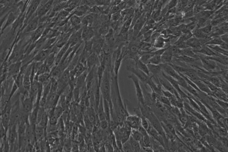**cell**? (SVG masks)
<instances>
[{
    "instance_id": "1",
    "label": "cell",
    "mask_w": 228,
    "mask_h": 152,
    "mask_svg": "<svg viewBox=\"0 0 228 152\" xmlns=\"http://www.w3.org/2000/svg\"><path fill=\"white\" fill-rule=\"evenodd\" d=\"M126 69L127 71L130 72L132 74L136 76L139 80L144 83L145 84L150 85L151 83L153 81V76H148L145 73L142 71H141L136 67H133L131 65H127L126 66Z\"/></svg>"
},
{
    "instance_id": "2",
    "label": "cell",
    "mask_w": 228,
    "mask_h": 152,
    "mask_svg": "<svg viewBox=\"0 0 228 152\" xmlns=\"http://www.w3.org/2000/svg\"><path fill=\"white\" fill-rule=\"evenodd\" d=\"M128 78L132 80L134 84L135 88H136V95L137 98L138 102L139 105H146L145 99H144L143 90L140 85V82H139V80L136 76L133 74L128 76Z\"/></svg>"
},
{
    "instance_id": "3",
    "label": "cell",
    "mask_w": 228,
    "mask_h": 152,
    "mask_svg": "<svg viewBox=\"0 0 228 152\" xmlns=\"http://www.w3.org/2000/svg\"><path fill=\"white\" fill-rule=\"evenodd\" d=\"M11 102L9 101L7 105L5 107L3 112L1 116V122L4 127L7 133L8 130L9 124L10 120L11 111L12 109Z\"/></svg>"
},
{
    "instance_id": "4",
    "label": "cell",
    "mask_w": 228,
    "mask_h": 152,
    "mask_svg": "<svg viewBox=\"0 0 228 152\" xmlns=\"http://www.w3.org/2000/svg\"><path fill=\"white\" fill-rule=\"evenodd\" d=\"M39 18L37 16L36 14L30 20L27 24L26 25L24 28L23 29L21 32L23 35L31 33L35 31L39 25Z\"/></svg>"
},
{
    "instance_id": "5",
    "label": "cell",
    "mask_w": 228,
    "mask_h": 152,
    "mask_svg": "<svg viewBox=\"0 0 228 152\" xmlns=\"http://www.w3.org/2000/svg\"><path fill=\"white\" fill-rule=\"evenodd\" d=\"M34 106V103L32 99L28 96L23 95L21 103V111L27 114H30L32 111Z\"/></svg>"
},
{
    "instance_id": "6",
    "label": "cell",
    "mask_w": 228,
    "mask_h": 152,
    "mask_svg": "<svg viewBox=\"0 0 228 152\" xmlns=\"http://www.w3.org/2000/svg\"><path fill=\"white\" fill-rule=\"evenodd\" d=\"M198 55L203 67L206 71H209L210 72H212L213 71L214 72L216 70L218 69V66L216 62L209 60L204 55Z\"/></svg>"
},
{
    "instance_id": "7",
    "label": "cell",
    "mask_w": 228,
    "mask_h": 152,
    "mask_svg": "<svg viewBox=\"0 0 228 152\" xmlns=\"http://www.w3.org/2000/svg\"><path fill=\"white\" fill-rule=\"evenodd\" d=\"M125 122L132 129L138 130L141 126V119L137 116L129 115L126 118Z\"/></svg>"
},
{
    "instance_id": "8",
    "label": "cell",
    "mask_w": 228,
    "mask_h": 152,
    "mask_svg": "<svg viewBox=\"0 0 228 152\" xmlns=\"http://www.w3.org/2000/svg\"><path fill=\"white\" fill-rule=\"evenodd\" d=\"M158 81L161 86H162L163 87H164V88L166 89L167 91L170 92L171 93L174 95L177 99L178 101H182V100L183 101L182 99L181 98V97H180L177 92L174 88L172 86L170 83L166 79H165L164 77L160 78L158 77Z\"/></svg>"
},
{
    "instance_id": "9",
    "label": "cell",
    "mask_w": 228,
    "mask_h": 152,
    "mask_svg": "<svg viewBox=\"0 0 228 152\" xmlns=\"http://www.w3.org/2000/svg\"><path fill=\"white\" fill-rule=\"evenodd\" d=\"M100 65L99 57L97 54L92 52L88 57L86 61V67L88 72H89L94 67H98Z\"/></svg>"
},
{
    "instance_id": "10",
    "label": "cell",
    "mask_w": 228,
    "mask_h": 152,
    "mask_svg": "<svg viewBox=\"0 0 228 152\" xmlns=\"http://www.w3.org/2000/svg\"><path fill=\"white\" fill-rule=\"evenodd\" d=\"M46 27H47V26L46 24H42L39 25V27L37 28L36 30L35 31L31 33V40L32 43H35L42 37Z\"/></svg>"
},
{
    "instance_id": "11",
    "label": "cell",
    "mask_w": 228,
    "mask_h": 152,
    "mask_svg": "<svg viewBox=\"0 0 228 152\" xmlns=\"http://www.w3.org/2000/svg\"><path fill=\"white\" fill-rule=\"evenodd\" d=\"M160 66L164 73L168 76L172 77L173 78L175 79L176 80H177L179 76V74L169 64H161Z\"/></svg>"
},
{
    "instance_id": "12",
    "label": "cell",
    "mask_w": 228,
    "mask_h": 152,
    "mask_svg": "<svg viewBox=\"0 0 228 152\" xmlns=\"http://www.w3.org/2000/svg\"><path fill=\"white\" fill-rule=\"evenodd\" d=\"M193 82L196 85L198 88L199 89L202 93L205 94L207 96H210V97L215 98L214 94L211 91L207 86V85L202 80Z\"/></svg>"
},
{
    "instance_id": "13",
    "label": "cell",
    "mask_w": 228,
    "mask_h": 152,
    "mask_svg": "<svg viewBox=\"0 0 228 152\" xmlns=\"http://www.w3.org/2000/svg\"><path fill=\"white\" fill-rule=\"evenodd\" d=\"M52 49L42 50L39 51L33 58L34 62H44L46 60L50 54L51 52Z\"/></svg>"
},
{
    "instance_id": "14",
    "label": "cell",
    "mask_w": 228,
    "mask_h": 152,
    "mask_svg": "<svg viewBox=\"0 0 228 152\" xmlns=\"http://www.w3.org/2000/svg\"><path fill=\"white\" fill-rule=\"evenodd\" d=\"M22 65L21 61H18L12 64L8 68L9 75L13 78L17 76L20 73Z\"/></svg>"
},
{
    "instance_id": "15",
    "label": "cell",
    "mask_w": 228,
    "mask_h": 152,
    "mask_svg": "<svg viewBox=\"0 0 228 152\" xmlns=\"http://www.w3.org/2000/svg\"><path fill=\"white\" fill-rule=\"evenodd\" d=\"M18 16L16 13L14 12L10 11V12H9L6 20V22L3 27L2 29V32L3 33L4 31L6 29L7 27L10 26L11 25H13V24L14 23L15 21L17 19Z\"/></svg>"
},
{
    "instance_id": "16",
    "label": "cell",
    "mask_w": 228,
    "mask_h": 152,
    "mask_svg": "<svg viewBox=\"0 0 228 152\" xmlns=\"http://www.w3.org/2000/svg\"><path fill=\"white\" fill-rule=\"evenodd\" d=\"M104 42V41L103 40V39L101 38L95 40H94L92 49V52L97 54L98 55L102 51Z\"/></svg>"
},
{
    "instance_id": "17",
    "label": "cell",
    "mask_w": 228,
    "mask_h": 152,
    "mask_svg": "<svg viewBox=\"0 0 228 152\" xmlns=\"http://www.w3.org/2000/svg\"><path fill=\"white\" fill-rule=\"evenodd\" d=\"M183 74L187 77L189 79L192 81L199 80H201L198 75L197 72L196 71V70L193 68H188L185 72Z\"/></svg>"
},
{
    "instance_id": "18",
    "label": "cell",
    "mask_w": 228,
    "mask_h": 152,
    "mask_svg": "<svg viewBox=\"0 0 228 152\" xmlns=\"http://www.w3.org/2000/svg\"><path fill=\"white\" fill-rule=\"evenodd\" d=\"M170 37L168 39H165V38H164L161 36L158 37L153 43L155 48L160 49L165 48L166 44L170 42Z\"/></svg>"
},
{
    "instance_id": "19",
    "label": "cell",
    "mask_w": 228,
    "mask_h": 152,
    "mask_svg": "<svg viewBox=\"0 0 228 152\" xmlns=\"http://www.w3.org/2000/svg\"><path fill=\"white\" fill-rule=\"evenodd\" d=\"M96 113L97 116L100 121L103 120H106L105 113L104 109L103 99L102 96L101 97L100 103H99Z\"/></svg>"
},
{
    "instance_id": "20",
    "label": "cell",
    "mask_w": 228,
    "mask_h": 152,
    "mask_svg": "<svg viewBox=\"0 0 228 152\" xmlns=\"http://www.w3.org/2000/svg\"><path fill=\"white\" fill-rule=\"evenodd\" d=\"M170 47L161 56V64H169L173 63V56L169 49Z\"/></svg>"
},
{
    "instance_id": "21",
    "label": "cell",
    "mask_w": 228,
    "mask_h": 152,
    "mask_svg": "<svg viewBox=\"0 0 228 152\" xmlns=\"http://www.w3.org/2000/svg\"><path fill=\"white\" fill-rule=\"evenodd\" d=\"M147 66L149 72L150 73H152L153 74V76L154 77H158L159 75L161 73L162 70L161 67H160V65H156L149 64H147Z\"/></svg>"
},
{
    "instance_id": "22",
    "label": "cell",
    "mask_w": 228,
    "mask_h": 152,
    "mask_svg": "<svg viewBox=\"0 0 228 152\" xmlns=\"http://www.w3.org/2000/svg\"><path fill=\"white\" fill-rule=\"evenodd\" d=\"M186 43L189 48L193 49L201 47L202 45L201 43L200 40L193 36L185 42Z\"/></svg>"
},
{
    "instance_id": "23",
    "label": "cell",
    "mask_w": 228,
    "mask_h": 152,
    "mask_svg": "<svg viewBox=\"0 0 228 152\" xmlns=\"http://www.w3.org/2000/svg\"><path fill=\"white\" fill-rule=\"evenodd\" d=\"M180 55L186 56L194 58L195 59H199L198 55L195 53L191 48H187L184 49L180 50Z\"/></svg>"
},
{
    "instance_id": "24",
    "label": "cell",
    "mask_w": 228,
    "mask_h": 152,
    "mask_svg": "<svg viewBox=\"0 0 228 152\" xmlns=\"http://www.w3.org/2000/svg\"><path fill=\"white\" fill-rule=\"evenodd\" d=\"M197 53L202 54L204 56L209 57L217 55H218L216 54L214 51L211 49L208 46L204 45H202V48Z\"/></svg>"
},
{
    "instance_id": "25",
    "label": "cell",
    "mask_w": 228,
    "mask_h": 152,
    "mask_svg": "<svg viewBox=\"0 0 228 152\" xmlns=\"http://www.w3.org/2000/svg\"><path fill=\"white\" fill-rule=\"evenodd\" d=\"M89 7L85 5H83L81 6L77 7L75 10L74 14H73L79 17L83 16L86 13L88 12V11L89 10Z\"/></svg>"
},
{
    "instance_id": "26",
    "label": "cell",
    "mask_w": 228,
    "mask_h": 152,
    "mask_svg": "<svg viewBox=\"0 0 228 152\" xmlns=\"http://www.w3.org/2000/svg\"><path fill=\"white\" fill-rule=\"evenodd\" d=\"M56 57V54L51 52L46 59V60L44 62L46 65L51 70V68H52L53 65L55 64Z\"/></svg>"
},
{
    "instance_id": "27",
    "label": "cell",
    "mask_w": 228,
    "mask_h": 152,
    "mask_svg": "<svg viewBox=\"0 0 228 152\" xmlns=\"http://www.w3.org/2000/svg\"><path fill=\"white\" fill-rule=\"evenodd\" d=\"M51 79V76L50 72H46L39 75L36 77H35L34 80H36L39 83L43 84L45 83L48 82Z\"/></svg>"
},
{
    "instance_id": "28",
    "label": "cell",
    "mask_w": 228,
    "mask_h": 152,
    "mask_svg": "<svg viewBox=\"0 0 228 152\" xmlns=\"http://www.w3.org/2000/svg\"><path fill=\"white\" fill-rule=\"evenodd\" d=\"M46 130L44 128L39 126H36L35 129V134L37 141H41L45 137Z\"/></svg>"
},
{
    "instance_id": "29",
    "label": "cell",
    "mask_w": 228,
    "mask_h": 152,
    "mask_svg": "<svg viewBox=\"0 0 228 152\" xmlns=\"http://www.w3.org/2000/svg\"><path fill=\"white\" fill-rule=\"evenodd\" d=\"M176 59H177L180 61L183 62L186 64H194L195 63H197L199 59H195L194 58L189 57L186 56L185 55H180L179 56L175 57Z\"/></svg>"
},
{
    "instance_id": "30",
    "label": "cell",
    "mask_w": 228,
    "mask_h": 152,
    "mask_svg": "<svg viewBox=\"0 0 228 152\" xmlns=\"http://www.w3.org/2000/svg\"><path fill=\"white\" fill-rule=\"evenodd\" d=\"M136 67L137 68L142 71L143 72H144L148 76H150V72H149V69H148V67H147L146 64H144L143 62L140 61V60H138L136 61Z\"/></svg>"
},
{
    "instance_id": "31",
    "label": "cell",
    "mask_w": 228,
    "mask_h": 152,
    "mask_svg": "<svg viewBox=\"0 0 228 152\" xmlns=\"http://www.w3.org/2000/svg\"><path fill=\"white\" fill-rule=\"evenodd\" d=\"M132 17L124 23L121 29L120 32L121 35H125L128 32L132 25Z\"/></svg>"
},
{
    "instance_id": "32",
    "label": "cell",
    "mask_w": 228,
    "mask_h": 152,
    "mask_svg": "<svg viewBox=\"0 0 228 152\" xmlns=\"http://www.w3.org/2000/svg\"><path fill=\"white\" fill-rule=\"evenodd\" d=\"M222 41L221 40L219 36L212 37L211 39L205 43L206 46H219Z\"/></svg>"
},
{
    "instance_id": "33",
    "label": "cell",
    "mask_w": 228,
    "mask_h": 152,
    "mask_svg": "<svg viewBox=\"0 0 228 152\" xmlns=\"http://www.w3.org/2000/svg\"><path fill=\"white\" fill-rule=\"evenodd\" d=\"M131 147L134 152H140V144L138 142L134 140L132 137L130 138L128 140Z\"/></svg>"
},
{
    "instance_id": "34",
    "label": "cell",
    "mask_w": 228,
    "mask_h": 152,
    "mask_svg": "<svg viewBox=\"0 0 228 152\" xmlns=\"http://www.w3.org/2000/svg\"><path fill=\"white\" fill-rule=\"evenodd\" d=\"M131 137L135 141L140 143V144H141L143 137L138 130L132 129Z\"/></svg>"
},
{
    "instance_id": "35",
    "label": "cell",
    "mask_w": 228,
    "mask_h": 152,
    "mask_svg": "<svg viewBox=\"0 0 228 152\" xmlns=\"http://www.w3.org/2000/svg\"><path fill=\"white\" fill-rule=\"evenodd\" d=\"M70 22L73 27H79L81 24L82 20L80 17L77 16L75 14H73L70 17Z\"/></svg>"
},
{
    "instance_id": "36",
    "label": "cell",
    "mask_w": 228,
    "mask_h": 152,
    "mask_svg": "<svg viewBox=\"0 0 228 152\" xmlns=\"http://www.w3.org/2000/svg\"><path fill=\"white\" fill-rule=\"evenodd\" d=\"M169 64L178 73L183 74L185 72L188 68H185L183 66L178 65L176 64L173 63Z\"/></svg>"
},
{
    "instance_id": "37",
    "label": "cell",
    "mask_w": 228,
    "mask_h": 152,
    "mask_svg": "<svg viewBox=\"0 0 228 152\" xmlns=\"http://www.w3.org/2000/svg\"><path fill=\"white\" fill-rule=\"evenodd\" d=\"M94 18L92 14H88L84 17L83 20H82V23L84 26L89 27L90 25L92 24L94 22Z\"/></svg>"
},
{
    "instance_id": "38",
    "label": "cell",
    "mask_w": 228,
    "mask_h": 152,
    "mask_svg": "<svg viewBox=\"0 0 228 152\" xmlns=\"http://www.w3.org/2000/svg\"><path fill=\"white\" fill-rule=\"evenodd\" d=\"M149 64L156 65H159L161 64V56L154 55L151 58L150 60L149 61Z\"/></svg>"
},
{
    "instance_id": "39",
    "label": "cell",
    "mask_w": 228,
    "mask_h": 152,
    "mask_svg": "<svg viewBox=\"0 0 228 152\" xmlns=\"http://www.w3.org/2000/svg\"><path fill=\"white\" fill-rule=\"evenodd\" d=\"M151 143H152V142H151L150 137L149 134L143 137L141 144L145 147L147 148L150 147Z\"/></svg>"
},
{
    "instance_id": "40",
    "label": "cell",
    "mask_w": 228,
    "mask_h": 152,
    "mask_svg": "<svg viewBox=\"0 0 228 152\" xmlns=\"http://www.w3.org/2000/svg\"><path fill=\"white\" fill-rule=\"evenodd\" d=\"M212 28H213V27H212L210 24H209L207 25L206 26L202 27L200 28L199 29L204 34L209 36V35L211 33Z\"/></svg>"
},
{
    "instance_id": "41",
    "label": "cell",
    "mask_w": 228,
    "mask_h": 152,
    "mask_svg": "<svg viewBox=\"0 0 228 152\" xmlns=\"http://www.w3.org/2000/svg\"><path fill=\"white\" fill-rule=\"evenodd\" d=\"M213 98H214V100L221 107V108H222V109H224L225 110H227V102L224 101H223L220 100L219 99L215 98L214 97Z\"/></svg>"
},
{
    "instance_id": "42",
    "label": "cell",
    "mask_w": 228,
    "mask_h": 152,
    "mask_svg": "<svg viewBox=\"0 0 228 152\" xmlns=\"http://www.w3.org/2000/svg\"><path fill=\"white\" fill-rule=\"evenodd\" d=\"M109 27L108 25L106 24L103 25L102 26L101 28L99 30V32L101 35H104L105 36L106 35L108 34V32L109 30Z\"/></svg>"
},
{
    "instance_id": "43",
    "label": "cell",
    "mask_w": 228,
    "mask_h": 152,
    "mask_svg": "<svg viewBox=\"0 0 228 152\" xmlns=\"http://www.w3.org/2000/svg\"><path fill=\"white\" fill-rule=\"evenodd\" d=\"M177 81L180 86H181L184 88L186 90L189 85H188L187 83L186 82V81L185 80V79H184L180 75L179 77L177 79Z\"/></svg>"
},
{
    "instance_id": "44",
    "label": "cell",
    "mask_w": 228,
    "mask_h": 152,
    "mask_svg": "<svg viewBox=\"0 0 228 152\" xmlns=\"http://www.w3.org/2000/svg\"><path fill=\"white\" fill-rule=\"evenodd\" d=\"M73 98H74L75 101L77 102L79 99L80 89L75 87L73 91Z\"/></svg>"
},
{
    "instance_id": "45",
    "label": "cell",
    "mask_w": 228,
    "mask_h": 152,
    "mask_svg": "<svg viewBox=\"0 0 228 152\" xmlns=\"http://www.w3.org/2000/svg\"><path fill=\"white\" fill-rule=\"evenodd\" d=\"M123 151L124 152H134L128 141L123 144Z\"/></svg>"
},
{
    "instance_id": "46",
    "label": "cell",
    "mask_w": 228,
    "mask_h": 152,
    "mask_svg": "<svg viewBox=\"0 0 228 152\" xmlns=\"http://www.w3.org/2000/svg\"><path fill=\"white\" fill-rule=\"evenodd\" d=\"M121 15V11H119L117 12L112 14L111 15V19L112 22H118L120 20Z\"/></svg>"
},
{
    "instance_id": "47",
    "label": "cell",
    "mask_w": 228,
    "mask_h": 152,
    "mask_svg": "<svg viewBox=\"0 0 228 152\" xmlns=\"http://www.w3.org/2000/svg\"><path fill=\"white\" fill-rule=\"evenodd\" d=\"M100 127L103 130H106L109 128V123L107 120H103L100 121Z\"/></svg>"
},
{
    "instance_id": "48",
    "label": "cell",
    "mask_w": 228,
    "mask_h": 152,
    "mask_svg": "<svg viewBox=\"0 0 228 152\" xmlns=\"http://www.w3.org/2000/svg\"><path fill=\"white\" fill-rule=\"evenodd\" d=\"M178 1H170L169 2L167 5V8H168V10H170L171 9L176 7V6H177V4Z\"/></svg>"
},
{
    "instance_id": "49",
    "label": "cell",
    "mask_w": 228,
    "mask_h": 152,
    "mask_svg": "<svg viewBox=\"0 0 228 152\" xmlns=\"http://www.w3.org/2000/svg\"><path fill=\"white\" fill-rule=\"evenodd\" d=\"M176 11L178 12H182L183 10V6L182 3L181 1H178L177 4L176 6Z\"/></svg>"
},
{
    "instance_id": "50",
    "label": "cell",
    "mask_w": 228,
    "mask_h": 152,
    "mask_svg": "<svg viewBox=\"0 0 228 152\" xmlns=\"http://www.w3.org/2000/svg\"><path fill=\"white\" fill-rule=\"evenodd\" d=\"M8 13L5 15L4 16L2 17L1 18H0V34L2 32V26L5 21L6 20L7 17Z\"/></svg>"
},
{
    "instance_id": "51",
    "label": "cell",
    "mask_w": 228,
    "mask_h": 152,
    "mask_svg": "<svg viewBox=\"0 0 228 152\" xmlns=\"http://www.w3.org/2000/svg\"><path fill=\"white\" fill-rule=\"evenodd\" d=\"M162 94L163 96L166 97H167V98L169 99H170L171 98H172V97L174 96L173 94L171 93L170 92H169L168 91L163 90H162Z\"/></svg>"
},
{
    "instance_id": "52",
    "label": "cell",
    "mask_w": 228,
    "mask_h": 152,
    "mask_svg": "<svg viewBox=\"0 0 228 152\" xmlns=\"http://www.w3.org/2000/svg\"><path fill=\"white\" fill-rule=\"evenodd\" d=\"M220 38L221 40L224 43H228V33H225L223 35L220 36Z\"/></svg>"
},
{
    "instance_id": "53",
    "label": "cell",
    "mask_w": 228,
    "mask_h": 152,
    "mask_svg": "<svg viewBox=\"0 0 228 152\" xmlns=\"http://www.w3.org/2000/svg\"><path fill=\"white\" fill-rule=\"evenodd\" d=\"M139 133L141 134L142 137L146 136V135L148 134V132H147L146 130L145 129H144L142 126H141L138 129Z\"/></svg>"
},
{
    "instance_id": "54",
    "label": "cell",
    "mask_w": 228,
    "mask_h": 152,
    "mask_svg": "<svg viewBox=\"0 0 228 152\" xmlns=\"http://www.w3.org/2000/svg\"><path fill=\"white\" fill-rule=\"evenodd\" d=\"M220 48L222 49L225 50V51H228V43H221L220 45L219 46Z\"/></svg>"
},
{
    "instance_id": "55",
    "label": "cell",
    "mask_w": 228,
    "mask_h": 152,
    "mask_svg": "<svg viewBox=\"0 0 228 152\" xmlns=\"http://www.w3.org/2000/svg\"><path fill=\"white\" fill-rule=\"evenodd\" d=\"M147 152H153V150H150V149H148V150H147Z\"/></svg>"
}]
</instances>
